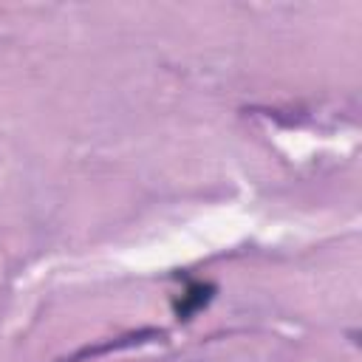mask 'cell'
<instances>
[{
	"label": "cell",
	"mask_w": 362,
	"mask_h": 362,
	"mask_svg": "<svg viewBox=\"0 0 362 362\" xmlns=\"http://www.w3.org/2000/svg\"><path fill=\"white\" fill-rule=\"evenodd\" d=\"M161 337H164L161 328H139V331H130V334H124L119 339H110V342H102V345H85L76 354L65 356L62 362H85V359H93V356H102V354H110V351H122V348H130V345H139V342L161 339Z\"/></svg>",
	"instance_id": "obj_1"
},
{
	"label": "cell",
	"mask_w": 362,
	"mask_h": 362,
	"mask_svg": "<svg viewBox=\"0 0 362 362\" xmlns=\"http://www.w3.org/2000/svg\"><path fill=\"white\" fill-rule=\"evenodd\" d=\"M215 297V283L206 280H189L187 288L181 291V297L173 303V311L178 320H189L192 314H198L204 305H209V300Z\"/></svg>",
	"instance_id": "obj_2"
}]
</instances>
